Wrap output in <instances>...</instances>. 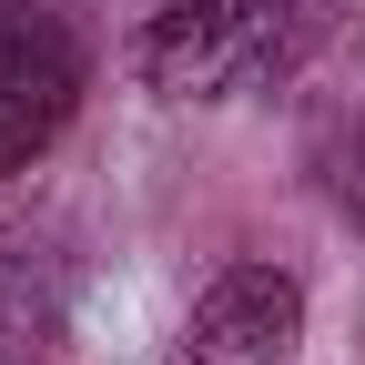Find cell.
<instances>
[{"mask_svg":"<svg viewBox=\"0 0 365 365\" xmlns=\"http://www.w3.org/2000/svg\"><path fill=\"white\" fill-rule=\"evenodd\" d=\"M325 193H335L345 223H365V122H345V143H335V163H325Z\"/></svg>","mask_w":365,"mask_h":365,"instance_id":"5","label":"cell"},{"mask_svg":"<svg viewBox=\"0 0 365 365\" xmlns=\"http://www.w3.org/2000/svg\"><path fill=\"white\" fill-rule=\"evenodd\" d=\"M294 335H304L294 274L284 264H223L153 365H294Z\"/></svg>","mask_w":365,"mask_h":365,"instance_id":"3","label":"cell"},{"mask_svg":"<svg viewBox=\"0 0 365 365\" xmlns=\"http://www.w3.org/2000/svg\"><path fill=\"white\" fill-rule=\"evenodd\" d=\"M314 41V0H153L132 31V71L163 102H234L294 71Z\"/></svg>","mask_w":365,"mask_h":365,"instance_id":"1","label":"cell"},{"mask_svg":"<svg viewBox=\"0 0 365 365\" xmlns=\"http://www.w3.org/2000/svg\"><path fill=\"white\" fill-rule=\"evenodd\" d=\"M71 345V284L51 254L0 244V365H61Z\"/></svg>","mask_w":365,"mask_h":365,"instance_id":"4","label":"cell"},{"mask_svg":"<svg viewBox=\"0 0 365 365\" xmlns=\"http://www.w3.org/2000/svg\"><path fill=\"white\" fill-rule=\"evenodd\" d=\"M81 112V41L51 0H0V182L31 173Z\"/></svg>","mask_w":365,"mask_h":365,"instance_id":"2","label":"cell"}]
</instances>
